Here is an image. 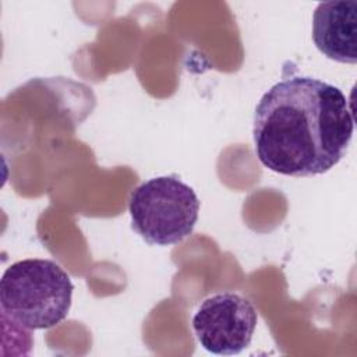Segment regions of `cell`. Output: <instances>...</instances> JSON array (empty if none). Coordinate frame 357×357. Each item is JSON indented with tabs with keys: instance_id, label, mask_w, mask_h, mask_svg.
<instances>
[{
	"instance_id": "1",
	"label": "cell",
	"mask_w": 357,
	"mask_h": 357,
	"mask_svg": "<svg viewBox=\"0 0 357 357\" xmlns=\"http://www.w3.org/2000/svg\"><path fill=\"white\" fill-rule=\"evenodd\" d=\"M354 119L344 93L322 79L291 75L272 85L254 114V145L269 170L291 177L329 172L346 155Z\"/></svg>"
},
{
	"instance_id": "4",
	"label": "cell",
	"mask_w": 357,
	"mask_h": 357,
	"mask_svg": "<svg viewBox=\"0 0 357 357\" xmlns=\"http://www.w3.org/2000/svg\"><path fill=\"white\" fill-rule=\"evenodd\" d=\"M257 322L258 312L250 298L225 291L206 297L191 324L198 343L206 351L234 356L250 346Z\"/></svg>"
},
{
	"instance_id": "2",
	"label": "cell",
	"mask_w": 357,
	"mask_h": 357,
	"mask_svg": "<svg viewBox=\"0 0 357 357\" xmlns=\"http://www.w3.org/2000/svg\"><path fill=\"white\" fill-rule=\"evenodd\" d=\"M73 290L68 273L54 261L21 259L11 264L1 276V311L21 329H49L67 318Z\"/></svg>"
},
{
	"instance_id": "5",
	"label": "cell",
	"mask_w": 357,
	"mask_h": 357,
	"mask_svg": "<svg viewBox=\"0 0 357 357\" xmlns=\"http://www.w3.org/2000/svg\"><path fill=\"white\" fill-rule=\"evenodd\" d=\"M312 40L331 60L357 61V1H322L312 15Z\"/></svg>"
},
{
	"instance_id": "3",
	"label": "cell",
	"mask_w": 357,
	"mask_h": 357,
	"mask_svg": "<svg viewBox=\"0 0 357 357\" xmlns=\"http://www.w3.org/2000/svg\"><path fill=\"white\" fill-rule=\"evenodd\" d=\"M131 227L151 245H173L187 238L198 220L199 199L177 176L139 184L130 197Z\"/></svg>"
}]
</instances>
